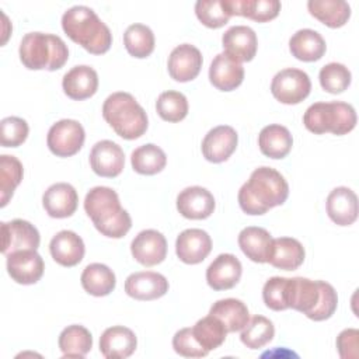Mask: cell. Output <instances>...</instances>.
<instances>
[{
  "instance_id": "6da1fadb",
  "label": "cell",
  "mask_w": 359,
  "mask_h": 359,
  "mask_svg": "<svg viewBox=\"0 0 359 359\" xmlns=\"http://www.w3.org/2000/svg\"><path fill=\"white\" fill-rule=\"evenodd\" d=\"M289 196V185L283 175L271 167L255 168L238 191V205L247 215H264L283 205Z\"/></svg>"
},
{
  "instance_id": "7a4b0ae2",
  "label": "cell",
  "mask_w": 359,
  "mask_h": 359,
  "mask_svg": "<svg viewBox=\"0 0 359 359\" xmlns=\"http://www.w3.org/2000/svg\"><path fill=\"white\" fill-rule=\"evenodd\" d=\"M84 210L105 237L121 238L132 227L130 215L122 209L118 194L109 187H94L84 199Z\"/></svg>"
},
{
  "instance_id": "3957f363",
  "label": "cell",
  "mask_w": 359,
  "mask_h": 359,
  "mask_svg": "<svg viewBox=\"0 0 359 359\" xmlns=\"http://www.w3.org/2000/svg\"><path fill=\"white\" fill-rule=\"evenodd\" d=\"M289 309L303 313L314 321L328 320L337 310L338 296L332 285L307 278H289Z\"/></svg>"
},
{
  "instance_id": "277c9868",
  "label": "cell",
  "mask_w": 359,
  "mask_h": 359,
  "mask_svg": "<svg viewBox=\"0 0 359 359\" xmlns=\"http://www.w3.org/2000/svg\"><path fill=\"white\" fill-rule=\"evenodd\" d=\"M65 34L93 55H102L112 45V34L95 11L87 6H73L62 15Z\"/></svg>"
},
{
  "instance_id": "5b68a950",
  "label": "cell",
  "mask_w": 359,
  "mask_h": 359,
  "mask_svg": "<svg viewBox=\"0 0 359 359\" xmlns=\"http://www.w3.org/2000/svg\"><path fill=\"white\" fill-rule=\"evenodd\" d=\"M102 116L115 133L126 140L140 137L149 126L146 111L132 94L123 91L107 97L102 105Z\"/></svg>"
},
{
  "instance_id": "8992f818",
  "label": "cell",
  "mask_w": 359,
  "mask_h": 359,
  "mask_svg": "<svg viewBox=\"0 0 359 359\" xmlns=\"http://www.w3.org/2000/svg\"><path fill=\"white\" fill-rule=\"evenodd\" d=\"M20 60L29 70H57L69 59V49L65 41L53 34L29 32L20 43Z\"/></svg>"
},
{
  "instance_id": "52a82bcc",
  "label": "cell",
  "mask_w": 359,
  "mask_h": 359,
  "mask_svg": "<svg viewBox=\"0 0 359 359\" xmlns=\"http://www.w3.org/2000/svg\"><path fill=\"white\" fill-rule=\"evenodd\" d=\"M303 123L316 135L330 132L342 136L356 126V112L351 104L342 101L314 102L306 109Z\"/></svg>"
},
{
  "instance_id": "ba28073f",
  "label": "cell",
  "mask_w": 359,
  "mask_h": 359,
  "mask_svg": "<svg viewBox=\"0 0 359 359\" xmlns=\"http://www.w3.org/2000/svg\"><path fill=\"white\" fill-rule=\"evenodd\" d=\"M311 90V81L306 72L287 67L278 72L271 83L272 95L282 104L294 105L302 102Z\"/></svg>"
},
{
  "instance_id": "9c48e42d",
  "label": "cell",
  "mask_w": 359,
  "mask_h": 359,
  "mask_svg": "<svg viewBox=\"0 0 359 359\" xmlns=\"http://www.w3.org/2000/svg\"><path fill=\"white\" fill-rule=\"evenodd\" d=\"M86 132L83 125L74 119H62L53 123L46 136L49 150L57 157H72L84 144Z\"/></svg>"
},
{
  "instance_id": "30bf717a",
  "label": "cell",
  "mask_w": 359,
  "mask_h": 359,
  "mask_svg": "<svg viewBox=\"0 0 359 359\" xmlns=\"http://www.w3.org/2000/svg\"><path fill=\"white\" fill-rule=\"evenodd\" d=\"M7 257V272L20 285L36 283L45 269L42 257L36 250H21L10 252Z\"/></svg>"
},
{
  "instance_id": "8fae6325",
  "label": "cell",
  "mask_w": 359,
  "mask_h": 359,
  "mask_svg": "<svg viewBox=\"0 0 359 359\" xmlns=\"http://www.w3.org/2000/svg\"><path fill=\"white\" fill-rule=\"evenodd\" d=\"M1 234V252L4 255L21 250H36L39 247V231L27 220L14 219L11 222H3Z\"/></svg>"
},
{
  "instance_id": "7c38bea8",
  "label": "cell",
  "mask_w": 359,
  "mask_h": 359,
  "mask_svg": "<svg viewBox=\"0 0 359 359\" xmlns=\"http://www.w3.org/2000/svg\"><path fill=\"white\" fill-rule=\"evenodd\" d=\"M202 63V53L196 46L191 43H181L171 50L167 67L171 79L180 83H187L196 79Z\"/></svg>"
},
{
  "instance_id": "4fadbf2b",
  "label": "cell",
  "mask_w": 359,
  "mask_h": 359,
  "mask_svg": "<svg viewBox=\"0 0 359 359\" xmlns=\"http://www.w3.org/2000/svg\"><path fill=\"white\" fill-rule=\"evenodd\" d=\"M90 165L100 177H118L125 167L123 150L112 140H100L90 151Z\"/></svg>"
},
{
  "instance_id": "5bb4252c",
  "label": "cell",
  "mask_w": 359,
  "mask_h": 359,
  "mask_svg": "<svg viewBox=\"0 0 359 359\" xmlns=\"http://www.w3.org/2000/svg\"><path fill=\"white\" fill-rule=\"evenodd\" d=\"M237 143V132L229 125H220L205 135L201 149L208 161L223 163L236 151Z\"/></svg>"
},
{
  "instance_id": "9a60e30c",
  "label": "cell",
  "mask_w": 359,
  "mask_h": 359,
  "mask_svg": "<svg viewBox=\"0 0 359 359\" xmlns=\"http://www.w3.org/2000/svg\"><path fill=\"white\" fill-rule=\"evenodd\" d=\"M130 252L133 258L144 266L161 264L167 255L165 237L153 229L143 230L132 240Z\"/></svg>"
},
{
  "instance_id": "2e32d148",
  "label": "cell",
  "mask_w": 359,
  "mask_h": 359,
  "mask_svg": "<svg viewBox=\"0 0 359 359\" xmlns=\"http://www.w3.org/2000/svg\"><path fill=\"white\" fill-rule=\"evenodd\" d=\"M212 251V238L202 229H187L177 237V257L189 265L202 262Z\"/></svg>"
},
{
  "instance_id": "e0dca14e",
  "label": "cell",
  "mask_w": 359,
  "mask_h": 359,
  "mask_svg": "<svg viewBox=\"0 0 359 359\" xmlns=\"http://www.w3.org/2000/svg\"><path fill=\"white\" fill-rule=\"evenodd\" d=\"M125 292L136 300H156L168 292V280L158 272H135L126 278Z\"/></svg>"
},
{
  "instance_id": "ac0fdd59",
  "label": "cell",
  "mask_w": 359,
  "mask_h": 359,
  "mask_svg": "<svg viewBox=\"0 0 359 359\" xmlns=\"http://www.w3.org/2000/svg\"><path fill=\"white\" fill-rule=\"evenodd\" d=\"M215 206L213 195L206 188L198 185L182 189L177 196V209L187 219H208L213 213Z\"/></svg>"
},
{
  "instance_id": "d6986e66",
  "label": "cell",
  "mask_w": 359,
  "mask_h": 359,
  "mask_svg": "<svg viewBox=\"0 0 359 359\" xmlns=\"http://www.w3.org/2000/svg\"><path fill=\"white\" fill-rule=\"evenodd\" d=\"M224 53L237 62H250L254 59L258 48L257 35L247 25L230 27L222 36Z\"/></svg>"
},
{
  "instance_id": "ffe728a7",
  "label": "cell",
  "mask_w": 359,
  "mask_h": 359,
  "mask_svg": "<svg viewBox=\"0 0 359 359\" xmlns=\"http://www.w3.org/2000/svg\"><path fill=\"white\" fill-rule=\"evenodd\" d=\"M243 266L233 254L217 255L206 269V282L213 290H227L234 287L241 278Z\"/></svg>"
},
{
  "instance_id": "44dd1931",
  "label": "cell",
  "mask_w": 359,
  "mask_h": 359,
  "mask_svg": "<svg viewBox=\"0 0 359 359\" xmlns=\"http://www.w3.org/2000/svg\"><path fill=\"white\" fill-rule=\"evenodd\" d=\"M79 203V195L73 185L67 182H56L50 185L42 196V205L46 213L55 219L70 217Z\"/></svg>"
},
{
  "instance_id": "7402d4cb",
  "label": "cell",
  "mask_w": 359,
  "mask_h": 359,
  "mask_svg": "<svg viewBox=\"0 0 359 359\" xmlns=\"http://www.w3.org/2000/svg\"><path fill=\"white\" fill-rule=\"evenodd\" d=\"M328 217L338 226H351L358 219V196L348 187L334 188L325 202Z\"/></svg>"
},
{
  "instance_id": "603a6c76",
  "label": "cell",
  "mask_w": 359,
  "mask_h": 359,
  "mask_svg": "<svg viewBox=\"0 0 359 359\" xmlns=\"http://www.w3.org/2000/svg\"><path fill=\"white\" fill-rule=\"evenodd\" d=\"M137 346L135 332L123 325L107 328L100 337V351L107 359H125Z\"/></svg>"
},
{
  "instance_id": "cb8c5ba5",
  "label": "cell",
  "mask_w": 359,
  "mask_h": 359,
  "mask_svg": "<svg viewBox=\"0 0 359 359\" xmlns=\"http://www.w3.org/2000/svg\"><path fill=\"white\" fill-rule=\"evenodd\" d=\"M209 80L220 91H233L244 80V67L240 62L222 52L210 63Z\"/></svg>"
},
{
  "instance_id": "d4e9b609",
  "label": "cell",
  "mask_w": 359,
  "mask_h": 359,
  "mask_svg": "<svg viewBox=\"0 0 359 359\" xmlns=\"http://www.w3.org/2000/svg\"><path fill=\"white\" fill-rule=\"evenodd\" d=\"M62 87L65 94L72 100L81 101L90 98L97 93L98 74L90 66H74L63 76Z\"/></svg>"
},
{
  "instance_id": "484cf974",
  "label": "cell",
  "mask_w": 359,
  "mask_h": 359,
  "mask_svg": "<svg viewBox=\"0 0 359 359\" xmlns=\"http://www.w3.org/2000/svg\"><path fill=\"white\" fill-rule=\"evenodd\" d=\"M52 258L62 266H74L81 262L86 247L80 236L72 230L56 233L49 244Z\"/></svg>"
},
{
  "instance_id": "4316f807",
  "label": "cell",
  "mask_w": 359,
  "mask_h": 359,
  "mask_svg": "<svg viewBox=\"0 0 359 359\" xmlns=\"http://www.w3.org/2000/svg\"><path fill=\"white\" fill-rule=\"evenodd\" d=\"M306 252L302 243L292 237H279L272 240V248L268 262L283 271H294L304 261Z\"/></svg>"
},
{
  "instance_id": "83f0119b",
  "label": "cell",
  "mask_w": 359,
  "mask_h": 359,
  "mask_svg": "<svg viewBox=\"0 0 359 359\" xmlns=\"http://www.w3.org/2000/svg\"><path fill=\"white\" fill-rule=\"evenodd\" d=\"M272 240L273 238L268 230L257 226H248L238 234V245L243 254L251 261L259 264L268 262Z\"/></svg>"
},
{
  "instance_id": "f1b7e54d",
  "label": "cell",
  "mask_w": 359,
  "mask_h": 359,
  "mask_svg": "<svg viewBox=\"0 0 359 359\" xmlns=\"http://www.w3.org/2000/svg\"><path fill=\"white\" fill-rule=\"evenodd\" d=\"M258 146L264 156L269 158H283L293 146V137L287 128L273 123L262 128L258 135Z\"/></svg>"
},
{
  "instance_id": "f546056e",
  "label": "cell",
  "mask_w": 359,
  "mask_h": 359,
  "mask_svg": "<svg viewBox=\"0 0 359 359\" xmlns=\"http://www.w3.org/2000/svg\"><path fill=\"white\" fill-rule=\"evenodd\" d=\"M290 53L302 62H316L325 53L324 38L314 29H299L289 39Z\"/></svg>"
},
{
  "instance_id": "4dcf8cb0",
  "label": "cell",
  "mask_w": 359,
  "mask_h": 359,
  "mask_svg": "<svg viewBox=\"0 0 359 359\" xmlns=\"http://www.w3.org/2000/svg\"><path fill=\"white\" fill-rule=\"evenodd\" d=\"M231 15H241L257 22H266L278 17L280 1L278 0H226Z\"/></svg>"
},
{
  "instance_id": "1f68e13d",
  "label": "cell",
  "mask_w": 359,
  "mask_h": 359,
  "mask_svg": "<svg viewBox=\"0 0 359 359\" xmlns=\"http://www.w3.org/2000/svg\"><path fill=\"white\" fill-rule=\"evenodd\" d=\"M309 13L330 28L344 27L351 17V6L344 0H310Z\"/></svg>"
},
{
  "instance_id": "d6a6232c",
  "label": "cell",
  "mask_w": 359,
  "mask_h": 359,
  "mask_svg": "<svg viewBox=\"0 0 359 359\" xmlns=\"http://www.w3.org/2000/svg\"><path fill=\"white\" fill-rule=\"evenodd\" d=\"M209 314L217 317L226 327L227 332L243 330L250 321V311L247 306L238 299H222L213 303Z\"/></svg>"
},
{
  "instance_id": "836d02e7",
  "label": "cell",
  "mask_w": 359,
  "mask_h": 359,
  "mask_svg": "<svg viewBox=\"0 0 359 359\" xmlns=\"http://www.w3.org/2000/svg\"><path fill=\"white\" fill-rule=\"evenodd\" d=\"M83 289L93 296L101 297L109 294L116 285V278L112 269L104 264L94 262L84 268L81 273Z\"/></svg>"
},
{
  "instance_id": "e575fe53",
  "label": "cell",
  "mask_w": 359,
  "mask_h": 359,
  "mask_svg": "<svg viewBox=\"0 0 359 359\" xmlns=\"http://www.w3.org/2000/svg\"><path fill=\"white\" fill-rule=\"evenodd\" d=\"M57 342L65 358H84L93 348L91 332L79 324L66 327L60 332Z\"/></svg>"
},
{
  "instance_id": "d590c367",
  "label": "cell",
  "mask_w": 359,
  "mask_h": 359,
  "mask_svg": "<svg viewBox=\"0 0 359 359\" xmlns=\"http://www.w3.org/2000/svg\"><path fill=\"white\" fill-rule=\"evenodd\" d=\"M132 168L142 175H154L167 164V156L161 147L147 143L132 151L130 156Z\"/></svg>"
},
{
  "instance_id": "8d00e7d4",
  "label": "cell",
  "mask_w": 359,
  "mask_h": 359,
  "mask_svg": "<svg viewBox=\"0 0 359 359\" xmlns=\"http://www.w3.org/2000/svg\"><path fill=\"white\" fill-rule=\"evenodd\" d=\"M192 334L198 344L210 352L226 341L227 330L217 317L209 314L196 321V324L192 327Z\"/></svg>"
},
{
  "instance_id": "74e56055",
  "label": "cell",
  "mask_w": 359,
  "mask_h": 359,
  "mask_svg": "<svg viewBox=\"0 0 359 359\" xmlns=\"http://www.w3.org/2000/svg\"><path fill=\"white\" fill-rule=\"evenodd\" d=\"M24 168L21 161L8 154L0 156V206L4 208L11 199L15 188L22 181Z\"/></svg>"
},
{
  "instance_id": "f35d334b",
  "label": "cell",
  "mask_w": 359,
  "mask_h": 359,
  "mask_svg": "<svg viewBox=\"0 0 359 359\" xmlns=\"http://www.w3.org/2000/svg\"><path fill=\"white\" fill-rule=\"evenodd\" d=\"M154 34L144 24H132L123 34V45L128 53L137 59L150 56L154 50Z\"/></svg>"
},
{
  "instance_id": "ab89813d",
  "label": "cell",
  "mask_w": 359,
  "mask_h": 359,
  "mask_svg": "<svg viewBox=\"0 0 359 359\" xmlns=\"http://www.w3.org/2000/svg\"><path fill=\"white\" fill-rule=\"evenodd\" d=\"M273 323L264 316H254L241 330L240 339L250 349H259L273 339Z\"/></svg>"
},
{
  "instance_id": "60d3db41",
  "label": "cell",
  "mask_w": 359,
  "mask_h": 359,
  "mask_svg": "<svg viewBox=\"0 0 359 359\" xmlns=\"http://www.w3.org/2000/svg\"><path fill=\"white\" fill-rule=\"evenodd\" d=\"M156 109L161 119L167 122H180L188 114V100L180 91H164L156 101Z\"/></svg>"
},
{
  "instance_id": "b9f144b4",
  "label": "cell",
  "mask_w": 359,
  "mask_h": 359,
  "mask_svg": "<svg viewBox=\"0 0 359 359\" xmlns=\"http://www.w3.org/2000/svg\"><path fill=\"white\" fill-rule=\"evenodd\" d=\"M195 14L205 27L213 29L227 24L231 17L226 0H199L195 3Z\"/></svg>"
},
{
  "instance_id": "7bdbcfd3",
  "label": "cell",
  "mask_w": 359,
  "mask_h": 359,
  "mask_svg": "<svg viewBox=\"0 0 359 359\" xmlns=\"http://www.w3.org/2000/svg\"><path fill=\"white\" fill-rule=\"evenodd\" d=\"M318 80L324 91L331 94H339L349 87L352 76L345 65L332 62L321 67Z\"/></svg>"
},
{
  "instance_id": "ee69618b",
  "label": "cell",
  "mask_w": 359,
  "mask_h": 359,
  "mask_svg": "<svg viewBox=\"0 0 359 359\" xmlns=\"http://www.w3.org/2000/svg\"><path fill=\"white\" fill-rule=\"evenodd\" d=\"M287 293H289V278H282V276L269 278L262 287V299L265 306L275 311L289 309Z\"/></svg>"
},
{
  "instance_id": "f6af8a7d",
  "label": "cell",
  "mask_w": 359,
  "mask_h": 359,
  "mask_svg": "<svg viewBox=\"0 0 359 359\" xmlns=\"http://www.w3.org/2000/svg\"><path fill=\"white\" fill-rule=\"evenodd\" d=\"M1 129V146L3 147H18L28 137V123L25 119L18 116H7L0 122Z\"/></svg>"
},
{
  "instance_id": "bcb514c9",
  "label": "cell",
  "mask_w": 359,
  "mask_h": 359,
  "mask_svg": "<svg viewBox=\"0 0 359 359\" xmlns=\"http://www.w3.org/2000/svg\"><path fill=\"white\" fill-rule=\"evenodd\" d=\"M174 351L185 358H203L209 352L202 348L192 334V328H182L172 338Z\"/></svg>"
},
{
  "instance_id": "7dc6e473",
  "label": "cell",
  "mask_w": 359,
  "mask_h": 359,
  "mask_svg": "<svg viewBox=\"0 0 359 359\" xmlns=\"http://www.w3.org/2000/svg\"><path fill=\"white\" fill-rule=\"evenodd\" d=\"M337 349L342 359H356L359 356V331L346 328L337 337Z\"/></svg>"
}]
</instances>
